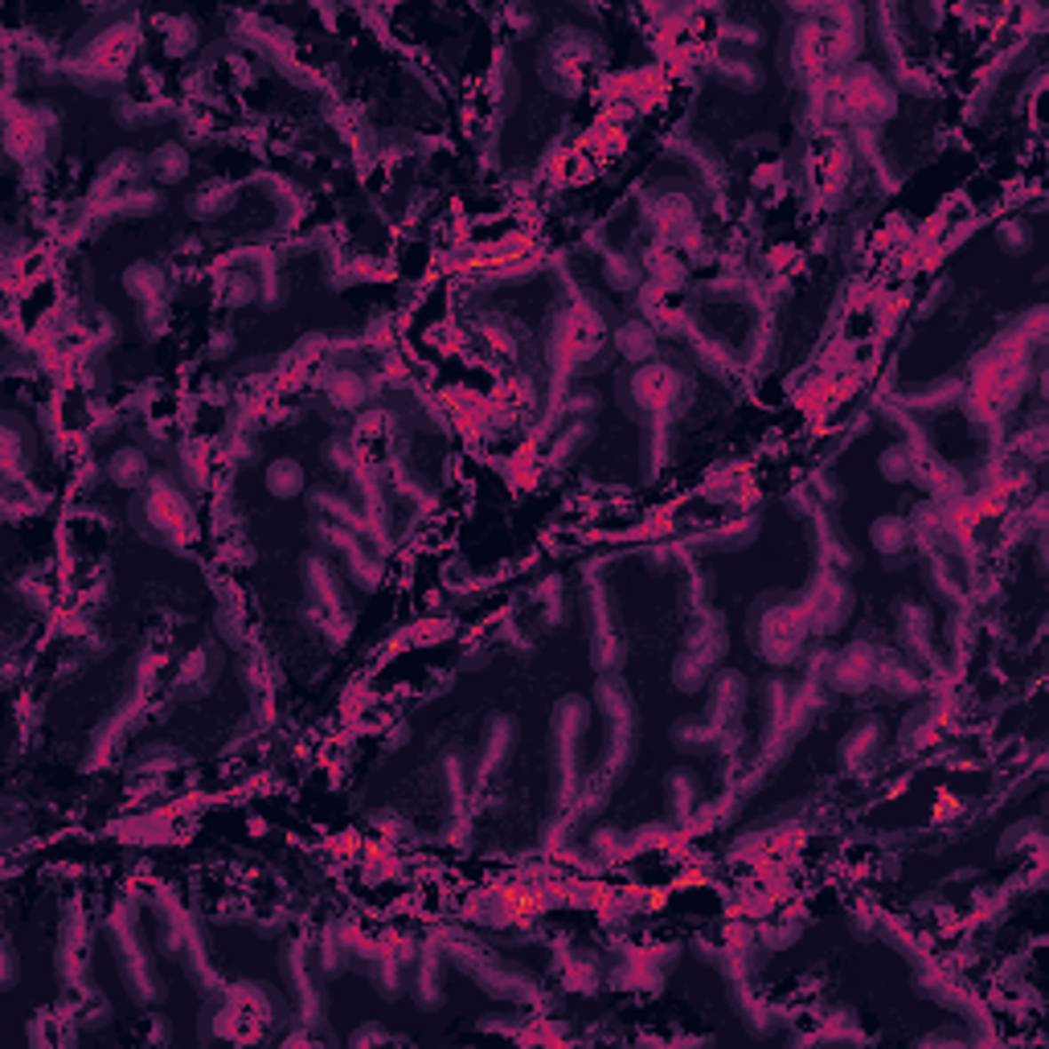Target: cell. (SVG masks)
I'll return each mask as SVG.
<instances>
[{"mask_svg":"<svg viewBox=\"0 0 1049 1049\" xmlns=\"http://www.w3.org/2000/svg\"><path fill=\"white\" fill-rule=\"evenodd\" d=\"M751 640L759 644L767 660L787 664L795 660L799 644H804V611L787 599H763L751 611Z\"/></svg>","mask_w":1049,"mask_h":1049,"instance_id":"cell-1","label":"cell"},{"mask_svg":"<svg viewBox=\"0 0 1049 1049\" xmlns=\"http://www.w3.org/2000/svg\"><path fill=\"white\" fill-rule=\"evenodd\" d=\"M685 390L689 385L672 365H644L632 373L627 393H619V398H627L632 414H668L685 406Z\"/></svg>","mask_w":1049,"mask_h":1049,"instance_id":"cell-2","label":"cell"},{"mask_svg":"<svg viewBox=\"0 0 1049 1049\" xmlns=\"http://www.w3.org/2000/svg\"><path fill=\"white\" fill-rule=\"evenodd\" d=\"M144 525H160V537L164 541H185L193 533L189 500L180 497L169 480H156L148 500H144Z\"/></svg>","mask_w":1049,"mask_h":1049,"instance_id":"cell-3","label":"cell"},{"mask_svg":"<svg viewBox=\"0 0 1049 1049\" xmlns=\"http://www.w3.org/2000/svg\"><path fill=\"white\" fill-rule=\"evenodd\" d=\"M848 611H853V594H848V586L840 583L837 574H820L816 594H812V619H816V627L837 632V627L848 619Z\"/></svg>","mask_w":1049,"mask_h":1049,"instance_id":"cell-4","label":"cell"},{"mask_svg":"<svg viewBox=\"0 0 1049 1049\" xmlns=\"http://www.w3.org/2000/svg\"><path fill=\"white\" fill-rule=\"evenodd\" d=\"M878 664L881 660L873 656L870 648H848L845 656L837 660V685L840 689H861V685H870L878 677Z\"/></svg>","mask_w":1049,"mask_h":1049,"instance_id":"cell-5","label":"cell"},{"mask_svg":"<svg viewBox=\"0 0 1049 1049\" xmlns=\"http://www.w3.org/2000/svg\"><path fill=\"white\" fill-rule=\"evenodd\" d=\"M230 202H234V189H230V185H222V180H218V185H205V189L197 193V197H193V202H189V210L197 213V218H213V213H222Z\"/></svg>","mask_w":1049,"mask_h":1049,"instance_id":"cell-6","label":"cell"},{"mask_svg":"<svg viewBox=\"0 0 1049 1049\" xmlns=\"http://www.w3.org/2000/svg\"><path fill=\"white\" fill-rule=\"evenodd\" d=\"M266 484H271V492H279V497H291V492H299V484H304V472H299L296 459H279V464H271V472H266Z\"/></svg>","mask_w":1049,"mask_h":1049,"instance_id":"cell-7","label":"cell"},{"mask_svg":"<svg viewBox=\"0 0 1049 1049\" xmlns=\"http://www.w3.org/2000/svg\"><path fill=\"white\" fill-rule=\"evenodd\" d=\"M128 291L139 299H156L160 291H164V275H160L156 266H131L128 271Z\"/></svg>","mask_w":1049,"mask_h":1049,"instance_id":"cell-8","label":"cell"},{"mask_svg":"<svg viewBox=\"0 0 1049 1049\" xmlns=\"http://www.w3.org/2000/svg\"><path fill=\"white\" fill-rule=\"evenodd\" d=\"M693 799H697V791H693L689 775H672V779H668V812H672L677 820H685L689 816V807H693Z\"/></svg>","mask_w":1049,"mask_h":1049,"instance_id":"cell-9","label":"cell"},{"mask_svg":"<svg viewBox=\"0 0 1049 1049\" xmlns=\"http://www.w3.org/2000/svg\"><path fill=\"white\" fill-rule=\"evenodd\" d=\"M906 537H910V525H902V521H878L873 525V545L886 553H898L902 545H906Z\"/></svg>","mask_w":1049,"mask_h":1049,"instance_id":"cell-10","label":"cell"},{"mask_svg":"<svg viewBox=\"0 0 1049 1049\" xmlns=\"http://www.w3.org/2000/svg\"><path fill=\"white\" fill-rule=\"evenodd\" d=\"M619 349H624L632 361H644L648 353L656 349V340H652V332H648L644 324H627V329L619 332Z\"/></svg>","mask_w":1049,"mask_h":1049,"instance_id":"cell-11","label":"cell"},{"mask_svg":"<svg viewBox=\"0 0 1049 1049\" xmlns=\"http://www.w3.org/2000/svg\"><path fill=\"white\" fill-rule=\"evenodd\" d=\"M152 172H156L160 180H180V177H185V152H180L177 144L160 148L156 156H152Z\"/></svg>","mask_w":1049,"mask_h":1049,"instance_id":"cell-12","label":"cell"},{"mask_svg":"<svg viewBox=\"0 0 1049 1049\" xmlns=\"http://www.w3.org/2000/svg\"><path fill=\"white\" fill-rule=\"evenodd\" d=\"M111 476H115V484L131 488L139 476H144V456H139V451H123V456H115V464H111Z\"/></svg>","mask_w":1049,"mask_h":1049,"instance_id":"cell-13","label":"cell"},{"mask_svg":"<svg viewBox=\"0 0 1049 1049\" xmlns=\"http://www.w3.org/2000/svg\"><path fill=\"white\" fill-rule=\"evenodd\" d=\"M329 390H332V398H337L340 406H357L361 398H365V390H361V377H353V373H332Z\"/></svg>","mask_w":1049,"mask_h":1049,"instance_id":"cell-14","label":"cell"},{"mask_svg":"<svg viewBox=\"0 0 1049 1049\" xmlns=\"http://www.w3.org/2000/svg\"><path fill=\"white\" fill-rule=\"evenodd\" d=\"M721 78L734 86H754L759 70H751V62H743V58H734V62H721Z\"/></svg>","mask_w":1049,"mask_h":1049,"instance_id":"cell-15","label":"cell"},{"mask_svg":"<svg viewBox=\"0 0 1049 1049\" xmlns=\"http://www.w3.org/2000/svg\"><path fill=\"white\" fill-rule=\"evenodd\" d=\"M881 472H886V476H894V480L910 476V464H906V451H890V456L881 459Z\"/></svg>","mask_w":1049,"mask_h":1049,"instance_id":"cell-16","label":"cell"},{"mask_svg":"<svg viewBox=\"0 0 1049 1049\" xmlns=\"http://www.w3.org/2000/svg\"><path fill=\"white\" fill-rule=\"evenodd\" d=\"M226 291H234V296H230L234 304H246V299L255 296V283H250V279H242V275H234V283L226 287Z\"/></svg>","mask_w":1049,"mask_h":1049,"instance_id":"cell-17","label":"cell"}]
</instances>
